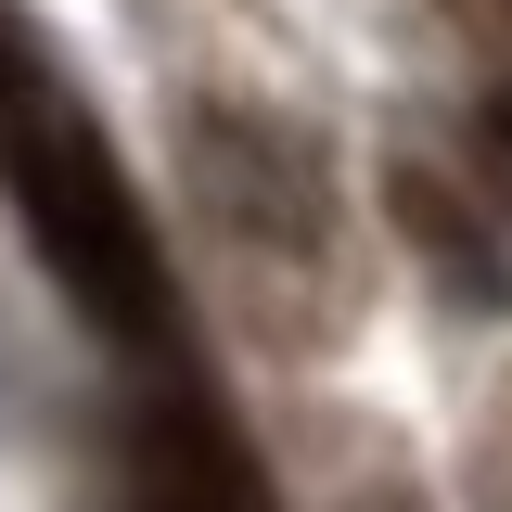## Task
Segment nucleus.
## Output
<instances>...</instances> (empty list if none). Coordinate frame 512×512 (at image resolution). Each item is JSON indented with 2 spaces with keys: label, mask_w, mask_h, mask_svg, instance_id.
<instances>
[{
  "label": "nucleus",
  "mask_w": 512,
  "mask_h": 512,
  "mask_svg": "<svg viewBox=\"0 0 512 512\" xmlns=\"http://www.w3.org/2000/svg\"><path fill=\"white\" fill-rule=\"evenodd\" d=\"M487 141H500V167H512V77H500V103H487Z\"/></svg>",
  "instance_id": "4"
},
{
  "label": "nucleus",
  "mask_w": 512,
  "mask_h": 512,
  "mask_svg": "<svg viewBox=\"0 0 512 512\" xmlns=\"http://www.w3.org/2000/svg\"><path fill=\"white\" fill-rule=\"evenodd\" d=\"M180 154H192V192L218 205V231L244 256H269V269H320L333 256V180H320L308 128L256 116V103H192Z\"/></svg>",
  "instance_id": "2"
},
{
  "label": "nucleus",
  "mask_w": 512,
  "mask_h": 512,
  "mask_svg": "<svg viewBox=\"0 0 512 512\" xmlns=\"http://www.w3.org/2000/svg\"><path fill=\"white\" fill-rule=\"evenodd\" d=\"M397 218H410V244H423V256H448V282H461L474 308H500V256H487V231H474L423 167H397Z\"/></svg>",
  "instance_id": "3"
},
{
  "label": "nucleus",
  "mask_w": 512,
  "mask_h": 512,
  "mask_svg": "<svg viewBox=\"0 0 512 512\" xmlns=\"http://www.w3.org/2000/svg\"><path fill=\"white\" fill-rule=\"evenodd\" d=\"M0 192H13L26 244L52 256V282L103 320V333H154V320H167V269H154V231H141V205H128L103 128L64 116L52 90H13V77H0Z\"/></svg>",
  "instance_id": "1"
}]
</instances>
